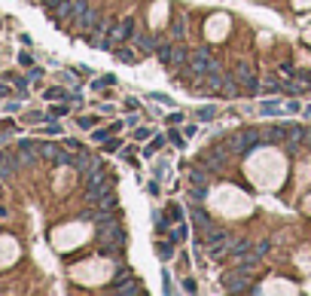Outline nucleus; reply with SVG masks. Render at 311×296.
I'll list each match as a JSON object with an SVG mask.
<instances>
[{
  "label": "nucleus",
  "instance_id": "5",
  "mask_svg": "<svg viewBox=\"0 0 311 296\" xmlns=\"http://www.w3.org/2000/svg\"><path fill=\"white\" fill-rule=\"evenodd\" d=\"M229 150H226V144L220 141V144H214L211 150H205L198 156V165H205L208 171H220V168H226V162H229Z\"/></svg>",
  "mask_w": 311,
  "mask_h": 296
},
{
  "label": "nucleus",
  "instance_id": "37",
  "mask_svg": "<svg viewBox=\"0 0 311 296\" xmlns=\"http://www.w3.org/2000/svg\"><path fill=\"white\" fill-rule=\"evenodd\" d=\"M299 110H302V104H299L296 98H290V101H287V113H299Z\"/></svg>",
  "mask_w": 311,
  "mask_h": 296
},
{
  "label": "nucleus",
  "instance_id": "1",
  "mask_svg": "<svg viewBox=\"0 0 311 296\" xmlns=\"http://www.w3.org/2000/svg\"><path fill=\"white\" fill-rule=\"evenodd\" d=\"M214 202H223V208H217L220 214H229V217H250L253 214V202L247 196H241L238 189L223 186L214 193Z\"/></svg>",
  "mask_w": 311,
  "mask_h": 296
},
{
  "label": "nucleus",
  "instance_id": "15",
  "mask_svg": "<svg viewBox=\"0 0 311 296\" xmlns=\"http://www.w3.org/2000/svg\"><path fill=\"white\" fill-rule=\"evenodd\" d=\"M18 165H22L18 162V153H3L0 150V180H9L18 171Z\"/></svg>",
  "mask_w": 311,
  "mask_h": 296
},
{
  "label": "nucleus",
  "instance_id": "9",
  "mask_svg": "<svg viewBox=\"0 0 311 296\" xmlns=\"http://www.w3.org/2000/svg\"><path fill=\"white\" fill-rule=\"evenodd\" d=\"M235 80L241 83L247 92H256V89H260V80H256L253 67H250V61H238V67H235Z\"/></svg>",
  "mask_w": 311,
  "mask_h": 296
},
{
  "label": "nucleus",
  "instance_id": "22",
  "mask_svg": "<svg viewBox=\"0 0 311 296\" xmlns=\"http://www.w3.org/2000/svg\"><path fill=\"white\" fill-rule=\"evenodd\" d=\"M95 205L101 208V211H116V208H119V199L113 196V189H110V193H107V196H101Z\"/></svg>",
  "mask_w": 311,
  "mask_h": 296
},
{
  "label": "nucleus",
  "instance_id": "14",
  "mask_svg": "<svg viewBox=\"0 0 311 296\" xmlns=\"http://www.w3.org/2000/svg\"><path fill=\"white\" fill-rule=\"evenodd\" d=\"M132 34H134V19H128V15H125L119 25L110 28V40H113V43H125V40H132Z\"/></svg>",
  "mask_w": 311,
  "mask_h": 296
},
{
  "label": "nucleus",
  "instance_id": "43",
  "mask_svg": "<svg viewBox=\"0 0 311 296\" xmlns=\"http://www.w3.org/2000/svg\"><path fill=\"white\" fill-rule=\"evenodd\" d=\"M211 116H214V107H201L198 110V119H211Z\"/></svg>",
  "mask_w": 311,
  "mask_h": 296
},
{
  "label": "nucleus",
  "instance_id": "44",
  "mask_svg": "<svg viewBox=\"0 0 311 296\" xmlns=\"http://www.w3.org/2000/svg\"><path fill=\"white\" fill-rule=\"evenodd\" d=\"M0 128H3V131H15V123H12V119H3V123H0Z\"/></svg>",
  "mask_w": 311,
  "mask_h": 296
},
{
  "label": "nucleus",
  "instance_id": "8",
  "mask_svg": "<svg viewBox=\"0 0 311 296\" xmlns=\"http://www.w3.org/2000/svg\"><path fill=\"white\" fill-rule=\"evenodd\" d=\"M208 177H211V171H208L205 165L192 162V165H189V177H186V183H189V193H195V196L201 199V193L208 189Z\"/></svg>",
  "mask_w": 311,
  "mask_h": 296
},
{
  "label": "nucleus",
  "instance_id": "32",
  "mask_svg": "<svg viewBox=\"0 0 311 296\" xmlns=\"http://www.w3.org/2000/svg\"><path fill=\"white\" fill-rule=\"evenodd\" d=\"M162 12H168V3H156V6H153V25L162 22Z\"/></svg>",
  "mask_w": 311,
  "mask_h": 296
},
{
  "label": "nucleus",
  "instance_id": "31",
  "mask_svg": "<svg viewBox=\"0 0 311 296\" xmlns=\"http://www.w3.org/2000/svg\"><path fill=\"white\" fill-rule=\"evenodd\" d=\"M268 251H271V245H268V241H263V245H256V248H253V256H256V259H266Z\"/></svg>",
  "mask_w": 311,
  "mask_h": 296
},
{
  "label": "nucleus",
  "instance_id": "27",
  "mask_svg": "<svg viewBox=\"0 0 311 296\" xmlns=\"http://www.w3.org/2000/svg\"><path fill=\"white\" fill-rule=\"evenodd\" d=\"M67 113H70L67 104H52V107H49V119H61V116H67Z\"/></svg>",
  "mask_w": 311,
  "mask_h": 296
},
{
  "label": "nucleus",
  "instance_id": "13",
  "mask_svg": "<svg viewBox=\"0 0 311 296\" xmlns=\"http://www.w3.org/2000/svg\"><path fill=\"white\" fill-rule=\"evenodd\" d=\"M250 278V272H244L241 266H235L232 272H226L223 275V281H226V290L229 293H238V290H244V281Z\"/></svg>",
  "mask_w": 311,
  "mask_h": 296
},
{
  "label": "nucleus",
  "instance_id": "45",
  "mask_svg": "<svg viewBox=\"0 0 311 296\" xmlns=\"http://www.w3.org/2000/svg\"><path fill=\"white\" fill-rule=\"evenodd\" d=\"M46 134H61V126H55V123H49V126H46Z\"/></svg>",
  "mask_w": 311,
  "mask_h": 296
},
{
  "label": "nucleus",
  "instance_id": "34",
  "mask_svg": "<svg viewBox=\"0 0 311 296\" xmlns=\"http://www.w3.org/2000/svg\"><path fill=\"white\" fill-rule=\"evenodd\" d=\"M110 131H113V128H98L95 134H91V141H98V144H104V141H107V137H110Z\"/></svg>",
  "mask_w": 311,
  "mask_h": 296
},
{
  "label": "nucleus",
  "instance_id": "20",
  "mask_svg": "<svg viewBox=\"0 0 311 296\" xmlns=\"http://www.w3.org/2000/svg\"><path fill=\"white\" fill-rule=\"evenodd\" d=\"M250 251H253V248H250V241H247V238H235V241H232L229 256H232V259H244Z\"/></svg>",
  "mask_w": 311,
  "mask_h": 296
},
{
  "label": "nucleus",
  "instance_id": "48",
  "mask_svg": "<svg viewBox=\"0 0 311 296\" xmlns=\"http://www.w3.org/2000/svg\"><path fill=\"white\" fill-rule=\"evenodd\" d=\"M64 147H67V150H73V153H77V150H80V144H77V141H70V137H67V141H64Z\"/></svg>",
  "mask_w": 311,
  "mask_h": 296
},
{
  "label": "nucleus",
  "instance_id": "56",
  "mask_svg": "<svg viewBox=\"0 0 311 296\" xmlns=\"http://www.w3.org/2000/svg\"><path fill=\"white\" fill-rule=\"evenodd\" d=\"M299 77H305V80H308V83H311V71H308V74H299Z\"/></svg>",
  "mask_w": 311,
  "mask_h": 296
},
{
  "label": "nucleus",
  "instance_id": "2",
  "mask_svg": "<svg viewBox=\"0 0 311 296\" xmlns=\"http://www.w3.org/2000/svg\"><path fill=\"white\" fill-rule=\"evenodd\" d=\"M223 144L232 156H241L247 150H253L256 144H260V131H253V128H244V131H232L229 137H223Z\"/></svg>",
  "mask_w": 311,
  "mask_h": 296
},
{
  "label": "nucleus",
  "instance_id": "6",
  "mask_svg": "<svg viewBox=\"0 0 311 296\" xmlns=\"http://www.w3.org/2000/svg\"><path fill=\"white\" fill-rule=\"evenodd\" d=\"M189 71H192L195 77H208V74L217 71V61H214V55H211V49H208V46L195 49L192 55H189Z\"/></svg>",
  "mask_w": 311,
  "mask_h": 296
},
{
  "label": "nucleus",
  "instance_id": "38",
  "mask_svg": "<svg viewBox=\"0 0 311 296\" xmlns=\"http://www.w3.org/2000/svg\"><path fill=\"white\" fill-rule=\"evenodd\" d=\"M168 137H171L174 147H183V131H168Z\"/></svg>",
  "mask_w": 311,
  "mask_h": 296
},
{
  "label": "nucleus",
  "instance_id": "30",
  "mask_svg": "<svg viewBox=\"0 0 311 296\" xmlns=\"http://www.w3.org/2000/svg\"><path fill=\"white\" fill-rule=\"evenodd\" d=\"M43 95H46V101H64V98H67L64 89H46Z\"/></svg>",
  "mask_w": 311,
  "mask_h": 296
},
{
  "label": "nucleus",
  "instance_id": "40",
  "mask_svg": "<svg viewBox=\"0 0 311 296\" xmlns=\"http://www.w3.org/2000/svg\"><path fill=\"white\" fill-rule=\"evenodd\" d=\"M281 74L284 77H296V67H293V64H281Z\"/></svg>",
  "mask_w": 311,
  "mask_h": 296
},
{
  "label": "nucleus",
  "instance_id": "25",
  "mask_svg": "<svg viewBox=\"0 0 311 296\" xmlns=\"http://www.w3.org/2000/svg\"><path fill=\"white\" fill-rule=\"evenodd\" d=\"M263 89H266L268 95H278V92H281V80H278V77H266V80H263Z\"/></svg>",
  "mask_w": 311,
  "mask_h": 296
},
{
  "label": "nucleus",
  "instance_id": "51",
  "mask_svg": "<svg viewBox=\"0 0 311 296\" xmlns=\"http://www.w3.org/2000/svg\"><path fill=\"white\" fill-rule=\"evenodd\" d=\"M302 211H305V214H308V217H311V196H308V199H305V202H302Z\"/></svg>",
  "mask_w": 311,
  "mask_h": 296
},
{
  "label": "nucleus",
  "instance_id": "24",
  "mask_svg": "<svg viewBox=\"0 0 311 296\" xmlns=\"http://www.w3.org/2000/svg\"><path fill=\"white\" fill-rule=\"evenodd\" d=\"M156 254H159V259H171L174 256V241L168 238V245H165V241H156Z\"/></svg>",
  "mask_w": 311,
  "mask_h": 296
},
{
  "label": "nucleus",
  "instance_id": "12",
  "mask_svg": "<svg viewBox=\"0 0 311 296\" xmlns=\"http://www.w3.org/2000/svg\"><path fill=\"white\" fill-rule=\"evenodd\" d=\"M95 22H98L95 9H91L86 0H80V9H77V15H73V25L83 28V31H89V28H95Z\"/></svg>",
  "mask_w": 311,
  "mask_h": 296
},
{
  "label": "nucleus",
  "instance_id": "35",
  "mask_svg": "<svg viewBox=\"0 0 311 296\" xmlns=\"http://www.w3.org/2000/svg\"><path fill=\"white\" fill-rule=\"evenodd\" d=\"M263 116H274V113H278V104H274V101H268V104H263V110H260Z\"/></svg>",
  "mask_w": 311,
  "mask_h": 296
},
{
  "label": "nucleus",
  "instance_id": "29",
  "mask_svg": "<svg viewBox=\"0 0 311 296\" xmlns=\"http://www.w3.org/2000/svg\"><path fill=\"white\" fill-rule=\"evenodd\" d=\"M165 217H168L171 223H180V220H183V211H180V205H174V202H171V205H168V211H165Z\"/></svg>",
  "mask_w": 311,
  "mask_h": 296
},
{
  "label": "nucleus",
  "instance_id": "7",
  "mask_svg": "<svg viewBox=\"0 0 311 296\" xmlns=\"http://www.w3.org/2000/svg\"><path fill=\"white\" fill-rule=\"evenodd\" d=\"M205 34H208V40H211V43L226 40V34H229V15H226V12L211 15V19L205 22Z\"/></svg>",
  "mask_w": 311,
  "mask_h": 296
},
{
  "label": "nucleus",
  "instance_id": "50",
  "mask_svg": "<svg viewBox=\"0 0 311 296\" xmlns=\"http://www.w3.org/2000/svg\"><path fill=\"white\" fill-rule=\"evenodd\" d=\"M260 46H271V37H268V34H260Z\"/></svg>",
  "mask_w": 311,
  "mask_h": 296
},
{
  "label": "nucleus",
  "instance_id": "54",
  "mask_svg": "<svg viewBox=\"0 0 311 296\" xmlns=\"http://www.w3.org/2000/svg\"><path fill=\"white\" fill-rule=\"evenodd\" d=\"M305 147L311 150V131H305Z\"/></svg>",
  "mask_w": 311,
  "mask_h": 296
},
{
  "label": "nucleus",
  "instance_id": "17",
  "mask_svg": "<svg viewBox=\"0 0 311 296\" xmlns=\"http://www.w3.org/2000/svg\"><path fill=\"white\" fill-rule=\"evenodd\" d=\"M168 37L171 40H183V37H186V12H177L174 19L168 22Z\"/></svg>",
  "mask_w": 311,
  "mask_h": 296
},
{
  "label": "nucleus",
  "instance_id": "42",
  "mask_svg": "<svg viewBox=\"0 0 311 296\" xmlns=\"http://www.w3.org/2000/svg\"><path fill=\"white\" fill-rule=\"evenodd\" d=\"M150 134H153L150 128H137V131H134V137H137V141H146V137H150Z\"/></svg>",
  "mask_w": 311,
  "mask_h": 296
},
{
  "label": "nucleus",
  "instance_id": "33",
  "mask_svg": "<svg viewBox=\"0 0 311 296\" xmlns=\"http://www.w3.org/2000/svg\"><path fill=\"white\" fill-rule=\"evenodd\" d=\"M28 80L31 83H40L43 80V67H28Z\"/></svg>",
  "mask_w": 311,
  "mask_h": 296
},
{
  "label": "nucleus",
  "instance_id": "18",
  "mask_svg": "<svg viewBox=\"0 0 311 296\" xmlns=\"http://www.w3.org/2000/svg\"><path fill=\"white\" fill-rule=\"evenodd\" d=\"M192 229H195V232H211V229H214V223H211V217L205 214V208H192Z\"/></svg>",
  "mask_w": 311,
  "mask_h": 296
},
{
  "label": "nucleus",
  "instance_id": "46",
  "mask_svg": "<svg viewBox=\"0 0 311 296\" xmlns=\"http://www.w3.org/2000/svg\"><path fill=\"white\" fill-rule=\"evenodd\" d=\"M183 134H189V137H192V134H198V126H195V123H189L186 128H183Z\"/></svg>",
  "mask_w": 311,
  "mask_h": 296
},
{
  "label": "nucleus",
  "instance_id": "53",
  "mask_svg": "<svg viewBox=\"0 0 311 296\" xmlns=\"http://www.w3.org/2000/svg\"><path fill=\"white\" fill-rule=\"evenodd\" d=\"M6 217H9V211H6L3 205H0V220H6Z\"/></svg>",
  "mask_w": 311,
  "mask_h": 296
},
{
  "label": "nucleus",
  "instance_id": "11",
  "mask_svg": "<svg viewBox=\"0 0 311 296\" xmlns=\"http://www.w3.org/2000/svg\"><path fill=\"white\" fill-rule=\"evenodd\" d=\"M40 156H46V159L55 162V165H70L67 147H58V144H40Z\"/></svg>",
  "mask_w": 311,
  "mask_h": 296
},
{
  "label": "nucleus",
  "instance_id": "26",
  "mask_svg": "<svg viewBox=\"0 0 311 296\" xmlns=\"http://www.w3.org/2000/svg\"><path fill=\"white\" fill-rule=\"evenodd\" d=\"M116 58H119L122 64H137V61H134V52L125 49V46H116Z\"/></svg>",
  "mask_w": 311,
  "mask_h": 296
},
{
  "label": "nucleus",
  "instance_id": "55",
  "mask_svg": "<svg viewBox=\"0 0 311 296\" xmlns=\"http://www.w3.org/2000/svg\"><path fill=\"white\" fill-rule=\"evenodd\" d=\"M305 116H308V119H311V104H308V107H305Z\"/></svg>",
  "mask_w": 311,
  "mask_h": 296
},
{
  "label": "nucleus",
  "instance_id": "19",
  "mask_svg": "<svg viewBox=\"0 0 311 296\" xmlns=\"http://www.w3.org/2000/svg\"><path fill=\"white\" fill-rule=\"evenodd\" d=\"M113 290L122 293V296H137V293H140V281H137V278H132V275H125L122 281H116Z\"/></svg>",
  "mask_w": 311,
  "mask_h": 296
},
{
  "label": "nucleus",
  "instance_id": "47",
  "mask_svg": "<svg viewBox=\"0 0 311 296\" xmlns=\"http://www.w3.org/2000/svg\"><path fill=\"white\" fill-rule=\"evenodd\" d=\"M159 147H162V137H156V141H153V144H150V150H146V156H150V153H156V150H159Z\"/></svg>",
  "mask_w": 311,
  "mask_h": 296
},
{
  "label": "nucleus",
  "instance_id": "36",
  "mask_svg": "<svg viewBox=\"0 0 311 296\" xmlns=\"http://www.w3.org/2000/svg\"><path fill=\"white\" fill-rule=\"evenodd\" d=\"M18 64H22V67H34V58H31V52H22V55H18Z\"/></svg>",
  "mask_w": 311,
  "mask_h": 296
},
{
  "label": "nucleus",
  "instance_id": "41",
  "mask_svg": "<svg viewBox=\"0 0 311 296\" xmlns=\"http://www.w3.org/2000/svg\"><path fill=\"white\" fill-rule=\"evenodd\" d=\"M91 126H95V119H91V116H80V128H91Z\"/></svg>",
  "mask_w": 311,
  "mask_h": 296
},
{
  "label": "nucleus",
  "instance_id": "4",
  "mask_svg": "<svg viewBox=\"0 0 311 296\" xmlns=\"http://www.w3.org/2000/svg\"><path fill=\"white\" fill-rule=\"evenodd\" d=\"M232 235L229 232H223V229H211L208 235H205V248H208V256L211 259H223V256H229V251H232Z\"/></svg>",
  "mask_w": 311,
  "mask_h": 296
},
{
  "label": "nucleus",
  "instance_id": "16",
  "mask_svg": "<svg viewBox=\"0 0 311 296\" xmlns=\"http://www.w3.org/2000/svg\"><path fill=\"white\" fill-rule=\"evenodd\" d=\"M15 153H18V162L22 165H28V162H34L37 156H40V144H34V141H18V147H15Z\"/></svg>",
  "mask_w": 311,
  "mask_h": 296
},
{
  "label": "nucleus",
  "instance_id": "52",
  "mask_svg": "<svg viewBox=\"0 0 311 296\" xmlns=\"http://www.w3.org/2000/svg\"><path fill=\"white\" fill-rule=\"evenodd\" d=\"M305 6H311V0H296V9H305Z\"/></svg>",
  "mask_w": 311,
  "mask_h": 296
},
{
  "label": "nucleus",
  "instance_id": "10",
  "mask_svg": "<svg viewBox=\"0 0 311 296\" xmlns=\"http://www.w3.org/2000/svg\"><path fill=\"white\" fill-rule=\"evenodd\" d=\"M70 165L77 168L80 174H89V171H95V168H104L101 159H95V156H89V153H83V150H77V156H70Z\"/></svg>",
  "mask_w": 311,
  "mask_h": 296
},
{
  "label": "nucleus",
  "instance_id": "23",
  "mask_svg": "<svg viewBox=\"0 0 311 296\" xmlns=\"http://www.w3.org/2000/svg\"><path fill=\"white\" fill-rule=\"evenodd\" d=\"M137 49L143 52V55H150V52L159 49V40L156 37H137Z\"/></svg>",
  "mask_w": 311,
  "mask_h": 296
},
{
  "label": "nucleus",
  "instance_id": "28",
  "mask_svg": "<svg viewBox=\"0 0 311 296\" xmlns=\"http://www.w3.org/2000/svg\"><path fill=\"white\" fill-rule=\"evenodd\" d=\"M223 83H226V77L223 74H220V71H214V74H208V85H211V89H223Z\"/></svg>",
  "mask_w": 311,
  "mask_h": 296
},
{
  "label": "nucleus",
  "instance_id": "49",
  "mask_svg": "<svg viewBox=\"0 0 311 296\" xmlns=\"http://www.w3.org/2000/svg\"><path fill=\"white\" fill-rule=\"evenodd\" d=\"M3 98H9V85L0 83V101H3Z\"/></svg>",
  "mask_w": 311,
  "mask_h": 296
},
{
  "label": "nucleus",
  "instance_id": "3",
  "mask_svg": "<svg viewBox=\"0 0 311 296\" xmlns=\"http://www.w3.org/2000/svg\"><path fill=\"white\" fill-rule=\"evenodd\" d=\"M110 189H113V180L104 174V168H95L86 174V199L89 202H98L101 196H107Z\"/></svg>",
  "mask_w": 311,
  "mask_h": 296
},
{
  "label": "nucleus",
  "instance_id": "39",
  "mask_svg": "<svg viewBox=\"0 0 311 296\" xmlns=\"http://www.w3.org/2000/svg\"><path fill=\"white\" fill-rule=\"evenodd\" d=\"M104 150H107V153H113V150H119V141H113V137H107V141H104Z\"/></svg>",
  "mask_w": 311,
  "mask_h": 296
},
{
  "label": "nucleus",
  "instance_id": "21",
  "mask_svg": "<svg viewBox=\"0 0 311 296\" xmlns=\"http://www.w3.org/2000/svg\"><path fill=\"white\" fill-rule=\"evenodd\" d=\"M156 55H159V61H162L165 67H168V64H174V46H171V43H165V40H159Z\"/></svg>",
  "mask_w": 311,
  "mask_h": 296
}]
</instances>
